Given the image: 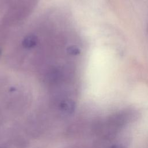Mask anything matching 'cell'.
<instances>
[{
	"label": "cell",
	"mask_w": 148,
	"mask_h": 148,
	"mask_svg": "<svg viewBox=\"0 0 148 148\" xmlns=\"http://www.w3.org/2000/svg\"><path fill=\"white\" fill-rule=\"evenodd\" d=\"M110 148H124V146L120 144H116L112 145Z\"/></svg>",
	"instance_id": "1"
}]
</instances>
